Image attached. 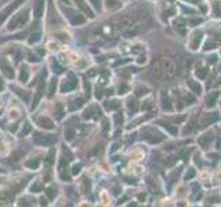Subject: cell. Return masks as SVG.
<instances>
[{
    "label": "cell",
    "mask_w": 221,
    "mask_h": 207,
    "mask_svg": "<svg viewBox=\"0 0 221 207\" xmlns=\"http://www.w3.org/2000/svg\"><path fill=\"white\" fill-rule=\"evenodd\" d=\"M158 64L160 65V68L163 69L164 75H166V78L170 79V78H174L177 73V66L176 64H174V61H171L170 58H160V60L158 61Z\"/></svg>",
    "instance_id": "1"
},
{
    "label": "cell",
    "mask_w": 221,
    "mask_h": 207,
    "mask_svg": "<svg viewBox=\"0 0 221 207\" xmlns=\"http://www.w3.org/2000/svg\"><path fill=\"white\" fill-rule=\"evenodd\" d=\"M33 141H35V144H37V145H51L54 141H55V138H54L51 134H40V133H37V134H35V137H33Z\"/></svg>",
    "instance_id": "2"
},
{
    "label": "cell",
    "mask_w": 221,
    "mask_h": 207,
    "mask_svg": "<svg viewBox=\"0 0 221 207\" xmlns=\"http://www.w3.org/2000/svg\"><path fill=\"white\" fill-rule=\"evenodd\" d=\"M122 2L120 0H105V7H107L108 11L114 12V11H118V10L122 7Z\"/></svg>",
    "instance_id": "3"
},
{
    "label": "cell",
    "mask_w": 221,
    "mask_h": 207,
    "mask_svg": "<svg viewBox=\"0 0 221 207\" xmlns=\"http://www.w3.org/2000/svg\"><path fill=\"white\" fill-rule=\"evenodd\" d=\"M39 124L42 127H44V129H54V123H53V120H50L48 117H40L39 119Z\"/></svg>",
    "instance_id": "4"
},
{
    "label": "cell",
    "mask_w": 221,
    "mask_h": 207,
    "mask_svg": "<svg viewBox=\"0 0 221 207\" xmlns=\"http://www.w3.org/2000/svg\"><path fill=\"white\" fill-rule=\"evenodd\" d=\"M28 76H29V69L26 68V66H24V68H21V72H19V79H21V81H26L28 80Z\"/></svg>",
    "instance_id": "5"
},
{
    "label": "cell",
    "mask_w": 221,
    "mask_h": 207,
    "mask_svg": "<svg viewBox=\"0 0 221 207\" xmlns=\"http://www.w3.org/2000/svg\"><path fill=\"white\" fill-rule=\"evenodd\" d=\"M10 198L6 193H0V204H10Z\"/></svg>",
    "instance_id": "6"
},
{
    "label": "cell",
    "mask_w": 221,
    "mask_h": 207,
    "mask_svg": "<svg viewBox=\"0 0 221 207\" xmlns=\"http://www.w3.org/2000/svg\"><path fill=\"white\" fill-rule=\"evenodd\" d=\"M144 157V153L142 152H133L132 153V159H134V160H140V159H142Z\"/></svg>",
    "instance_id": "7"
},
{
    "label": "cell",
    "mask_w": 221,
    "mask_h": 207,
    "mask_svg": "<svg viewBox=\"0 0 221 207\" xmlns=\"http://www.w3.org/2000/svg\"><path fill=\"white\" fill-rule=\"evenodd\" d=\"M3 72L7 75V78H12V76H14V72H12V68H10V66H4Z\"/></svg>",
    "instance_id": "8"
},
{
    "label": "cell",
    "mask_w": 221,
    "mask_h": 207,
    "mask_svg": "<svg viewBox=\"0 0 221 207\" xmlns=\"http://www.w3.org/2000/svg\"><path fill=\"white\" fill-rule=\"evenodd\" d=\"M42 12H43V2H39V3H37V6H36V15H37V17H40V15H42Z\"/></svg>",
    "instance_id": "9"
},
{
    "label": "cell",
    "mask_w": 221,
    "mask_h": 207,
    "mask_svg": "<svg viewBox=\"0 0 221 207\" xmlns=\"http://www.w3.org/2000/svg\"><path fill=\"white\" fill-rule=\"evenodd\" d=\"M30 129H32V127H30V124H29V123H25V124H24V130H21V137H24V135L26 134V133H29Z\"/></svg>",
    "instance_id": "10"
},
{
    "label": "cell",
    "mask_w": 221,
    "mask_h": 207,
    "mask_svg": "<svg viewBox=\"0 0 221 207\" xmlns=\"http://www.w3.org/2000/svg\"><path fill=\"white\" fill-rule=\"evenodd\" d=\"M18 116H19L18 109H11V111H10V119H17Z\"/></svg>",
    "instance_id": "11"
},
{
    "label": "cell",
    "mask_w": 221,
    "mask_h": 207,
    "mask_svg": "<svg viewBox=\"0 0 221 207\" xmlns=\"http://www.w3.org/2000/svg\"><path fill=\"white\" fill-rule=\"evenodd\" d=\"M101 198H102V203L104 204H109V198H108V195H107V192H102L101 193Z\"/></svg>",
    "instance_id": "12"
},
{
    "label": "cell",
    "mask_w": 221,
    "mask_h": 207,
    "mask_svg": "<svg viewBox=\"0 0 221 207\" xmlns=\"http://www.w3.org/2000/svg\"><path fill=\"white\" fill-rule=\"evenodd\" d=\"M54 87H55V80H51V83H50V88H48V94H53L54 93Z\"/></svg>",
    "instance_id": "13"
},
{
    "label": "cell",
    "mask_w": 221,
    "mask_h": 207,
    "mask_svg": "<svg viewBox=\"0 0 221 207\" xmlns=\"http://www.w3.org/2000/svg\"><path fill=\"white\" fill-rule=\"evenodd\" d=\"M90 2H91V3L94 4V6L96 7H98V3H100V0H90Z\"/></svg>",
    "instance_id": "14"
}]
</instances>
